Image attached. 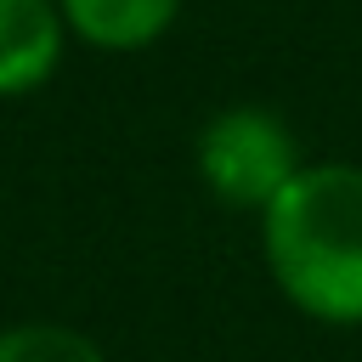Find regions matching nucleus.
Here are the masks:
<instances>
[{
  "mask_svg": "<svg viewBox=\"0 0 362 362\" xmlns=\"http://www.w3.org/2000/svg\"><path fill=\"white\" fill-rule=\"evenodd\" d=\"M0 362H113V356L74 322L23 317V322H0Z\"/></svg>",
  "mask_w": 362,
  "mask_h": 362,
  "instance_id": "obj_5",
  "label": "nucleus"
},
{
  "mask_svg": "<svg viewBox=\"0 0 362 362\" xmlns=\"http://www.w3.org/2000/svg\"><path fill=\"white\" fill-rule=\"evenodd\" d=\"M277 294L317 328H362V164H305L260 215Z\"/></svg>",
  "mask_w": 362,
  "mask_h": 362,
  "instance_id": "obj_1",
  "label": "nucleus"
},
{
  "mask_svg": "<svg viewBox=\"0 0 362 362\" xmlns=\"http://www.w3.org/2000/svg\"><path fill=\"white\" fill-rule=\"evenodd\" d=\"M62 62L57 0H0V96L40 90Z\"/></svg>",
  "mask_w": 362,
  "mask_h": 362,
  "instance_id": "obj_3",
  "label": "nucleus"
},
{
  "mask_svg": "<svg viewBox=\"0 0 362 362\" xmlns=\"http://www.w3.org/2000/svg\"><path fill=\"white\" fill-rule=\"evenodd\" d=\"M192 158H198V181L209 187V198L243 215H266L277 192L305 170L294 130L272 107H221L198 130Z\"/></svg>",
  "mask_w": 362,
  "mask_h": 362,
  "instance_id": "obj_2",
  "label": "nucleus"
},
{
  "mask_svg": "<svg viewBox=\"0 0 362 362\" xmlns=\"http://www.w3.org/2000/svg\"><path fill=\"white\" fill-rule=\"evenodd\" d=\"M57 11L96 51H141L175 23L181 0H57Z\"/></svg>",
  "mask_w": 362,
  "mask_h": 362,
  "instance_id": "obj_4",
  "label": "nucleus"
}]
</instances>
